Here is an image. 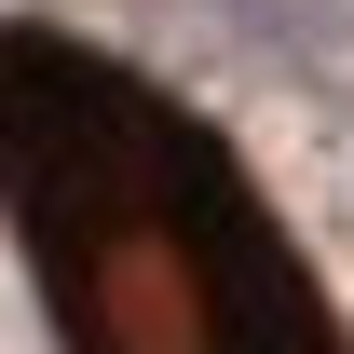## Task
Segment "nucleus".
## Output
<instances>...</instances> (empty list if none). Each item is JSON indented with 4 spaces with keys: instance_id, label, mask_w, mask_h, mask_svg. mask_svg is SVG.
<instances>
[{
    "instance_id": "f257e3e1",
    "label": "nucleus",
    "mask_w": 354,
    "mask_h": 354,
    "mask_svg": "<svg viewBox=\"0 0 354 354\" xmlns=\"http://www.w3.org/2000/svg\"><path fill=\"white\" fill-rule=\"evenodd\" d=\"M0 191L68 354H341L218 136L55 28L0 41Z\"/></svg>"
}]
</instances>
